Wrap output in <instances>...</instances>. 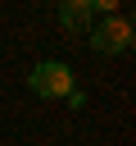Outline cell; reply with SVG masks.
<instances>
[{"instance_id": "7a4b0ae2", "label": "cell", "mask_w": 136, "mask_h": 146, "mask_svg": "<svg viewBox=\"0 0 136 146\" xmlns=\"http://www.w3.org/2000/svg\"><path fill=\"white\" fill-rule=\"evenodd\" d=\"M91 50L95 55H127L131 50V23L122 14H104L91 23Z\"/></svg>"}, {"instance_id": "6da1fadb", "label": "cell", "mask_w": 136, "mask_h": 146, "mask_svg": "<svg viewBox=\"0 0 136 146\" xmlns=\"http://www.w3.org/2000/svg\"><path fill=\"white\" fill-rule=\"evenodd\" d=\"M27 91L41 96V100H68V91H73V68L59 64V59H45V64H36V68L27 73Z\"/></svg>"}, {"instance_id": "277c9868", "label": "cell", "mask_w": 136, "mask_h": 146, "mask_svg": "<svg viewBox=\"0 0 136 146\" xmlns=\"http://www.w3.org/2000/svg\"><path fill=\"white\" fill-rule=\"evenodd\" d=\"M118 5H122V0H91V9H95V14H113Z\"/></svg>"}, {"instance_id": "3957f363", "label": "cell", "mask_w": 136, "mask_h": 146, "mask_svg": "<svg viewBox=\"0 0 136 146\" xmlns=\"http://www.w3.org/2000/svg\"><path fill=\"white\" fill-rule=\"evenodd\" d=\"M59 23L73 32H91V23H95L91 0H59Z\"/></svg>"}]
</instances>
